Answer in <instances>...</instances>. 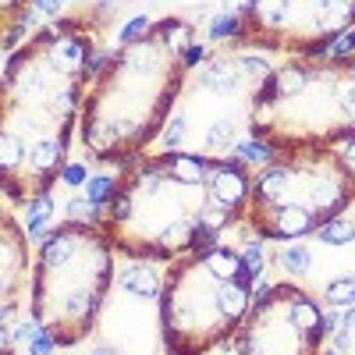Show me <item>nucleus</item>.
<instances>
[{"mask_svg":"<svg viewBox=\"0 0 355 355\" xmlns=\"http://www.w3.org/2000/svg\"><path fill=\"white\" fill-rule=\"evenodd\" d=\"M64 146L61 142H53V139H43V142H36L33 150H28V164H33L36 171H53L57 164H61V153Z\"/></svg>","mask_w":355,"mask_h":355,"instance_id":"9b49d317","label":"nucleus"},{"mask_svg":"<svg viewBox=\"0 0 355 355\" xmlns=\"http://www.w3.org/2000/svg\"><path fill=\"white\" fill-rule=\"evenodd\" d=\"M28 355H53V338L36 331L33 338H28Z\"/></svg>","mask_w":355,"mask_h":355,"instance_id":"7c9ffc66","label":"nucleus"},{"mask_svg":"<svg viewBox=\"0 0 355 355\" xmlns=\"http://www.w3.org/2000/svg\"><path fill=\"white\" fill-rule=\"evenodd\" d=\"M53 217V199L50 196H36L28 202V234L33 239H46V224Z\"/></svg>","mask_w":355,"mask_h":355,"instance_id":"9d476101","label":"nucleus"},{"mask_svg":"<svg viewBox=\"0 0 355 355\" xmlns=\"http://www.w3.org/2000/svg\"><path fill=\"white\" fill-rule=\"evenodd\" d=\"M270 291H274V288L266 284V281H259V284H256V299H259V306H263V299H266V295H270Z\"/></svg>","mask_w":355,"mask_h":355,"instance_id":"a19ab883","label":"nucleus"},{"mask_svg":"<svg viewBox=\"0 0 355 355\" xmlns=\"http://www.w3.org/2000/svg\"><path fill=\"white\" fill-rule=\"evenodd\" d=\"M291 323H295L299 331L316 334V331H320V309H316L309 299H299V302L291 306Z\"/></svg>","mask_w":355,"mask_h":355,"instance_id":"dca6fc26","label":"nucleus"},{"mask_svg":"<svg viewBox=\"0 0 355 355\" xmlns=\"http://www.w3.org/2000/svg\"><path fill=\"white\" fill-rule=\"evenodd\" d=\"M288 171L284 167H270V171H263L259 174V182H256V192L263 196V199H281L284 192H288Z\"/></svg>","mask_w":355,"mask_h":355,"instance_id":"ddd939ff","label":"nucleus"},{"mask_svg":"<svg viewBox=\"0 0 355 355\" xmlns=\"http://www.w3.org/2000/svg\"><path fill=\"white\" fill-rule=\"evenodd\" d=\"M21 157H25L21 142H18L11 132H0V171H11V167H18V164H21Z\"/></svg>","mask_w":355,"mask_h":355,"instance_id":"a211bd4d","label":"nucleus"},{"mask_svg":"<svg viewBox=\"0 0 355 355\" xmlns=\"http://www.w3.org/2000/svg\"><path fill=\"white\" fill-rule=\"evenodd\" d=\"M306 89V71L299 64H284L274 78H270V93L274 96H299Z\"/></svg>","mask_w":355,"mask_h":355,"instance_id":"6e6552de","label":"nucleus"},{"mask_svg":"<svg viewBox=\"0 0 355 355\" xmlns=\"http://www.w3.org/2000/svg\"><path fill=\"white\" fill-rule=\"evenodd\" d=\"M327 53H331V57H348V53H355V33H341V36L327 46Z\"/></svg>","mask_w":355,"mask_h":355,"instance_id":"c756f323","label":"nucleus"},{"mask_svg":"<svg viewBox=\"0 0 355 355\" xmlns=\"http://www.w3.org/2000/svg\"><path fill=\"white\" fill-rule=\"evenodd\" d=\"M242 270H249L252 277L263 274V242H249L242 252Z\"/></svg>","mask_w":355,"mask_h":355,"instance_id":"393cba45","label":"nucleus"},{"mask_svg":"<svg viewBox=\"0 0 355 355\" xmlns=\"http://www.w3.org/2000/svg\"><path fill=\"white\" fill-rule=\"evenodd\" d=\"M202 89H210L217 96H231L239 89V68L231 64H210L202 71Z\"/></svg>","mask_w":355,"mask_h":355,"instance_id":"423d86ee","label":"nucleus"},{"mask_svg":"<svg viewBox=\"0 0 355 355\" xmlns=\"http://www.w3.org/2000/svg\"><path fill=\"white\" fill-rule=\"evenodd\" d=\"M214 302L224 320H242L249 309V288L239 281H220V288L214 291Z\"/></svg>","mask_w":355,"mask_h":355,"instance_id":"7ed1b4c3","label":"nucleus"},{"mask_svg":"<svg viewBox=\"0 0 355 355\" xmlns=\"http://www.w3.org/2000/svg\"><path fill=\"white\" fill-rule=\"evenodd\" d=\"M252 8H256L259 21L277 25V21H284V15H288V0H252Z\"/></svg>","mask_w":355,"mask_h":355,"instance_id":"aec40b11","label":"nucleus"},{"mask_svg":"<svg viewBox=\"0 0 355 355\" xmlns=\"http://www.w3.org/2000/svg\"><path fill=\"white\" fill-rule=\"evenodd\" d=\"M210 192H214V202L227 206V210H234V206H242L245 196H249V182L239 164H220L214 167V178H210Z\"/></svg>","mask_w":355,"mask_h":355,"instance_id":"f257e3e1","label":"nucleus"},{"mask_svg":"<svg viewBox=\"0 0 355 355\" xmlns=\"http://www.w3.org/2000/svg\"><path fill=\"white\" fill-rule=\"evenodd\" d=\"M68 217H75V220H93V217H96V206L89 202V199H71V202H68Z\"/></svg>","mask_w":355,"mask_h":355,"instance_id":"c85d7f7f","label":"nucleus"},{"mask_svg":"<svg viewBox=\"0 0 355 355\" xmlns=\"http://www.w3.org/2000/svg\"><path fill=\"white\" fill-rule=\"evenodd\" d=\"M93 355H117L114 348H93Z\"/></svg>","mask_w":355,"mask_h":355,"instance_id":"c03bdc74","label":"nucleus"},{"mask_svg":"<svg viewBox=\"0 0 355 355\" xmlns=\"http://www.w3.org/2000/svg\"><path fill=\"white\" fill-rule=\"evenodd\" d=\"M185 132H189V121H185V117H182V114L171 117V125H167V132H164V146H167V150H174V146H182Z\"/></svg>","mask_w":355,"mask_h":355,"instance_id":"a878e982","label":"nucleus"},{"mask_svg":"<svg viewBox=\"0 0 355 355\" xmlns=\"http://www.w3.org/2000/svg\"><path fill=\"white\" fill-rule=\"evenodd\" d=\"M202 57H206V46H189V50H185V64H189V68H196V64L202 61Z\"/></svg>","mask_w":355,"mask_h":355,"instance_id":"f704fd0d","label":"nucleus"},{"mask_svg":"<svg viewBox=\"0 0 355 355\" xmlns=\"http://www.w3.org/2000/svg\"><path fill=\"white\" fill-rule=\"evenodd\" d=\"M33 8H36V11H46V15H53V11H57L53 0H33Z\"/></svg>","mask_w":355,"mask_h":355,"instance_id":"58836bf2","label":"nucleus"},{"mask_svg":"<svg viewBox=\"0 0 355 355\" xmlns=\"http://www.w3.org/2000/svg\"><path fill=\"white\" fill-rule=\"evenodd\" d=\"M206 171H210V164H206L202 157H185V153L171 157V178L182 182V185H199L206 178Z\"/></svg>","mask_w":355,"mask_h":355,"instance_id":"0eeeda50","label":"nucleus"},{"mask_svg":"<svg viewBox=\"0 0 355 355\" xmlns=\"http://www.w3.org/2000/svg\"><path fill=\"white\" fill-rule=\"evenodd\" d=\"M274 150L266 142H242L239 146V160H249V164H263V160H270Z\"/></svg>","mask_w":355,"mask_h":355,"instance_id":"b1692460","label":"nucleus"},{"mask_svg":"<svg viewBox=\"0 0 355 355\" xmlns=\"http://www.w3.org/2000/svg\"><path fill=\"white\" fill-rule=\"evenodd\" d=\"M239 266H242V256H234L231 249H214L210 256H206V270H210L217 281H234Z\"/></svg>","mask_w":355,"mask_h":355,"instance_id":"1a4fd4ad","label":"nucleus"},{"mask_svg":"<svg viewBox=\"0 0 355 355\" xmlns=\"http://www.w3.org/2000/svg\"><path fill=\"white\" fill-rule=\"evenodd\" d=\"M239 64H242V71L252 75V78H266V75H270V64H266L263 57H242Z\"/></svg>","mask_w":355,"mask_h":355,"instance_id":"2f4dec72","label":"nucleus"},{"mask_svg":"<svg viewBox=\"0 0 355 355\" xmlns=\"http://www.w3.org/2000/svg\"><path fill=\"white\" fill-rule=\"evenodd\" d=\"M15 320V306H0V323H11Z\"/></svg>","mask_w":355,"mask_h":355,"instance_id":"37998d69","label":"nucleus"},{"mask_svg":"<svg viewBox=\"0 0 355 355\" xmlns=\"http://www.w3.org/2000/svg\"><path fill=\"white\" fill-rule=\"evenodd\" d=\"M0 291H4V281H0Z\"/></svg>","mask_w":355,"mask_h":355,"instance_id":"09e8293b","label":"nucleus"},{"mask_svg":"<svg viewBox=\"0 0 355 355\" xmlns=\"http://www.w3.org/2000/svg\"><path fill=\"white\" fill-rule=\"evenodd\" d=\"M327 355H341V352H338V348H331V352H327Z\"/></svg>","mask_w":355,"mask_h":355,"instance_id":"49530a36","label":"nucleus"},{"mask_svg":"<svg viewBox=\"0 0 355 355\" xmlns=\"http://www.w3.org/2000/svg\"><path fill=\"white\" fill-rule=\"evenodd\" d=\"M146 28H150V18H146V15H139V18H132V21L121 28V36H117V40H121V43H135V40L146 33Z\"/></svg>","mask_w":355,"mask_h":355,"instance_id":"cd10ccee","label":"nucleus"},{"mask_svg":"<svg viewBox=\"0 0 355 355\" xmlns=\"http://www.w3.org/2000/svg\"><path fill=\"white\" fill-rule=\"evenodd\" d=\"M227 206H220V202H214V206H206V210H202V224L206 227H210V231H220L224 224H227Z\"/></svg>","mask_w":355,"mask_h":355,"instance_id":"bb28decb","label":"nucleus"},{"mask_svg":"<svg viewBox=\"0 0 355 355\" xmlns=\"http://www.w3.org/2000/svg\"><path fill=\"white\" fill-rule=\"evenodd\" d=\"M8 345H11V334L4 331V323H0V355H4V352H8Z\"/></svg>","mask_w":355,"mask_h":355,"instance_id":"79ce46f5","label":"nucleus"},{"mask_svg":"<svg viewBox=\"0 0 355 355\" xmlns=\"http://www.w3.org/2000/svg\"><path fill=\"white\" fill-rule=\"evenodd\" d=\"M121 288L132 291V295H139V299H153L160 281H157V274L150 270V266L135 263V266H125V270H121Z\"/></svg>","mask_w":355,"mask_h":355,"instance_id":"20e7f679","label":"nucleus"},{"mask_svg":"<svg viewBox=\"0 0 355 355\" xmlns=\"http://www.w3.org/2000/svg\"><path fill=\"white\" fill-rule=\"evenodd\" d=\"M239 15H220V18H214L210 21V40H227V36H234L239 33Z\"/></svg>","mask_w":355,"mask_h":355,"instance_id":"5701e85b","label":"nucleus"},{"mask_svg":"<svg viewBox=\"0 0 355 355\" xmlns=\"http://www.w3.org/2000/svg\"><path fill=\"white\" fill-rule=\"evenodd\" d=\"M323 15H320V28L323 33H341L345 25H352L355 18V0H323Z\"/></svg>","mask_w":355,"mask_h":355,"instance_id":"39448f33","label":"nucleus"},{"mask_svg":"<svg viewBox=\"0 0 355 355\" xmlns=\"http://www.w3.org/2000/svg\"><path fill=\"white\" fill-rule=\"evenodd\" d=\"M36 331H40V323H36V320H25V323H18V327H15L11 338H15V341H28Z\"/></svg>","mask_w":355,"mask_h":355,"instance_id":"72a5a7b5","label":"nucleus"},{"mask_svg":"<svg viewBox=\"0 0 355 355\" xmlns=\"http://www.w3.org/2000/svg\"><path fill=\"white\" fill-rule=\"evenodd\" d=\"M231 142H234V121H227V117L206 128V150H227Z\"/></svg>","mask_w":355,"mask_h":355,"instance_id":"f3484780","label":"nucleus"},{"mask_svg":"<svg viewBox=\"0 0 355 355\" xmlns=\"http://www.w3.org/2000/svg\"><path fill=\"white\" fill-rule=\"evenodd\" d=\"M309 249L306 245H284L281 249V266L291 274V277H302V274H309Z\"/></svg>","mask_w":355,"mask_h":355,"instance_id":"2eb2a0df","label":"nucleus"},{"mask_svg":"<svg viewBox=\"0 0 355 355\" xmlns=\"http://www.w3.org/2000/svg\"><path fill=\"white\" fill-rule=\"evenodd\" d=\"M245 4H249V0H224V11H227V15H239Z\"/></svg>","mask_w":355,"mask_h":355,"instance_id":"e433bc0d","label":"nucleus"},{"mask_svg":"<svg viewBox=\"0 0 355 355\" xmlns=\"http://www.w3.org/2000/svg\"><path fill=\"white\" fill-rule=\"evenodd\" d=\"M316 239H320L323 245H348V242L355 239V227H352L348 220H341V217H331V220H323V224L316 227Z\"/></svg>","mask_w":355,"mask_h":355,"instance_id":"f8f14e48","label":"nucleus"},{"mask_svg":"<svg viewBox=\"0 0 355 355\" xmlns=\"http://www.w3.org/2000/svg\"><path fill=\"white\" fill-rule=\"evenodd\" d=\"M341 331H348V334L355 331V306H348V309L341 313Z\"/></svg>","mask_w":355,"mask_h":355,"instance_id":"c9c22d12","label":"nucleus"},{"mask_svg":"<svg viewBox=\"0 0 355 355\" xmlns=\"http://www.w3.org/2000/svg\"><path fill=\"white\" fill-rule=\"evenodd\" d=\"M89 178H85V167L82 164H68L64 167V185H71V189H78V185H85Z\"/></svg>","mask_w":355,"mask_h":355,"instance_id":"473e14b6","label":"nucleus"},{"mask_svg":"<svg viewBox=\"0 0 355 355\" xmlns=\"http://www.w3.org/2000/svg\"><path fill=\"white\" fill-rule=\"evenodd\" d=\"M53 4H57V8H61V4H64V0H53Z\"/></svg>","mask_w":355,"mask_h":355,"instance_id":"de8ad7c7","label":"nucleus"},{"mask_svg":"<svg viewBox=\"0 0 355 355\" xmlns=\"http://www.w3.org/2000/svg\"><path fill=\"white\" fill-rule=\"evenodd\" d=\"M348 345H352V334H348V331H338V338H334V348H338V352H345Z\"/></svg>","mask_w":355,"mask_h":355,"instance_id":"4c0bfd02","label":"nucleus"},{"mask_svg":"<svg viewBox=\"0 0 355 355\" xmlns=\"http://www.w3.org/2000/svg\"><path fill=\"white\" fill-rule=\"evenodd\" d=\"M345 153H348V160H352V164H355V142H352V146H348V150H345Z\"/></svg>","mask_w":355,"mask_h":355,"instance_id":"a18cd8bd","label":"nucleus"},{"mask_svg":"<svg viewBox=\"0 0 355 355\" xmlns=\"http://www.w3.org/2000/svg\"><path fill=\"white\" fill-rule=\"evenodd\" d=\"M323 295H327V306H331V309H348V306H355V277L331 281Z\"/></svg>","mask_w":355,"mask_h":355,"instance_id":"4468645a","label":"nucleus"},{"mask_svg":"<svg viewBox=\"0 0 355 355\" xmlns=\"http://www.w3.org/2000/svg\"><path fill=\"white\" fill-rule=\"evenodd\" d=\"M316 227V217L313 210H306L302 202H284L277 217H274V234L270 239H302V234H309Z\"/></svg>","mask_w":355,"mask_h":355,"instance_id":"f03ea898","label":"nucleus"},{"mask_svg":"<svg viewBox=\"0 0 355 355\" xmlns=\"http://www.w3.org/2000/svg\"><path fill=\"white\" fill-rule=\"evenodd\" d=\"M164 239L171 242V245H192V239H196V227L189 224V220H174V224H167L164 227Z\"/></svg>","mask_w":355,"mask_h":355,"instance_id":"412c9836","label":"nucleus"},{"mask_svg":"<svg viewBox=\"0 0 355 355\" xmlns=\"http://www.w3.org/2000/svg\"><path fill=\"white\" fill-rule=\"evenodd\" d=\"M110 192H114V178H89L85 182V199L93 206H100Z\"/></svg>","mask_w":355,"mask_h":355,"instance_id":"4be33fe9","label":"nucleus"},{"mask_svg":"<svg viewBox=\"0 0 355 355\" xmlns=\"http://www.w3.org/2000/svg\"><path fill=\"white\" fill-rule=\"evenodd\" d=\"M53 64L61 68V71H64V68H68V71H75V68L82 64V46H78L75 40L57 43V46H53Z\"/></svg>","mask_w":355,"mask_h":355,"instance_id":"6ab92c4d","label":"nucleus"},{"mask_svg":"<svg viewBox=\"0 0 355 355\" xmlns=\"http://www.w3.org/2000/svg\"><path fill=\"white\" fill-rule=\"evenodd\" d=\"M345 110H348V117L355 121V89H352V93H345Z\"/></svg>","mask_w":355,"mask_h":355,"instance_id":"ea45409f","label":"nucleus"}]
</instances>
